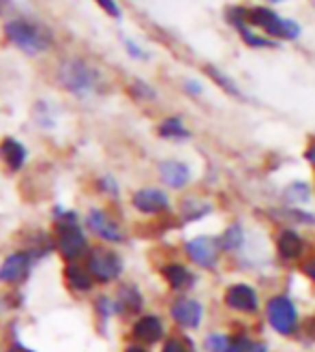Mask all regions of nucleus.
I'll list each match as a JSON object with an SVG mask.
<instances>
[{"label": "nucleus", "instance_id": "obj_1", "mask_svg": "<svg viewBox=\"0 0 315 352\" xmlns=\"http://www.w3.org/2000/svg\"><path fill=\"white\" fill-rule=\"evenodd\" d=\"M56 248L60 256L69 262H75L80 256L89 252V241L86 234L82 232V228L78 226V217L71 210H62L56 208Z\"/></svg>", "mask_w": 315, "mask_h": 352}, {"label": "nucleus", "instance_id": "obj_2", "mask_svg": "<svg viewBox=\"0 0 315 352\" xmlns=\"http://www.w3.org/2000/svg\"><path fill=\"white\" fill-rule=\"evenodd\" d=\"M56 80L65 91L73 93L78 97L91 95L99 86V74L91 65H86L80 58H69V60L60 63L58 72H56Z\"/></svg>", "mask_w": 315, "mask_h": 352}, {"label": "nucleus", "instance_id": "obj_3", "mask_svg": "<svg viewBox=\"0 0 315 352\" xmlns=\"http://www.w3.org/2000/svg\"><path fill=\"white\" fill-rule=\"evenodd\" d=\"M266 322L279 336L290 338L299 331L301 311L288 294H272L266 301Z\"/></svg>", "mask_w": 315, "mask_h": 352}, {"label": "nucleus", "instance_id": "obj_4", "mask_svg": "<svg viewBox=\"0 0 315 352\" xmlns=\"http://www.w3.org/2000/svg\"><path fill=\"white\" fill-rule=\"evenodd\" d=\"M242 20H247L249 24L266 30L270 37L277 39H296L301 34V26L292 22V20H283L279 17L275 11L266 9V7H253V9H242Z\"/></svg>", "mask_w": 315, "mask_h": 352}, {"label": "nucleus", "instance_id": "obj_5", "mask_svg": "<svg viewBox=\"0 0 315 352\" xmlns=\"http://www.w3.org/2000/svg\"><path fill=\"white\" fill-rule=\"evenodd\" d=\"M5 34H7V39L13 45H17L22 52H26V54H30V56L41 54V52H45L49 47L47 34L41 28L30 24L28 20H20V17L5 24Z\"/></svg>", "mask_w": 315, "mask_h": 352}, {"label": "nucleus", "instance_id": "obj_6", "mask_svg": "<svg viewBox=\"0 0 315 352\" xmlns=\"http://www.w3.org/2000/svg\"><path fill=\"white\" fill-rule=\"evenodd\" d=\"M86 269L99 284H110L122 275V260L116 252L110 250H91L86 258Z\"/></svg>", "mask_w": 315, "mask_h": 352}, {"label": "nucleus", "instance_id": "obj_7", "mask_svg": "<svg viewBox=\"0 0 315 352\" xmlns=\"http://www.w3.org/2000/svg\"><path fill=\"white\" fill-rule=\"evenodd\" d=\"M185 254L187 258L198 264L200 269H215L219 264L221 256V245L215 236H196L185 243Z\"/></svg>", "mask_w": 315, "mask_h": 352}, {"label": "nucleus", "instance_id": "obj_8", "mask_svg": "<svg viewBox=\"0 0 315 352\" xmlns=\"http://www.w3.org/2000/svg\"><path fill=\"white\" fill-rule=\"evenodd\" d=\"M170 316L178 327H183L187 331H196L204 322V305L198 301V298L180 296L170 305Z\"/></svg>", "mask_w": 315, "mask_h": 352}, {"label": "nucleus", "instance_id": "obj_9", "mask_svg": "<svg viewBox=\"0 0 315 352\" xmlns=\"http://www.w3.org/2000/svg\"><path fill=\"white\" fill-rule=\"evenodd\" d=\"M131 204L144 215H159L170 210V196L159 187H142L131 196Z\"/></svg>", "mask_w": 315, "mask_h": 352}, {"label": "nucleus", "instance_id": "obj_10", "mask_svg": "<svg viewBox=\"0 0 315 352\" xmlns=\"http://www.w3.org/2000/svg\"><path fill=\"white\" fill-rule=\"evenodd\" d=\"M223 303L240 314H255L259 309V294L249 284H232L223 292Z\"/></svg>", "mask_w": 315, "mask_h": 352}, {"label": "nucleus", "instance_id": "obj_11", "mask_svg": "<svg viewBox=\"0 0 315 352\" xmlns=\"http://www.w3.org/2000/svg\"><path fill=\"white\" fill-rule=\"evenodd\" d=\"M86 226H89V230L99 236L101 241L105 243H122L125 241V232H122V228L118 221H114L105 210H99V208H93L89 215H86Z\"/></svg>", "mask_w": 315, "mask_h": 352}, {"label": "nucleus", "instance_id": "obj_12", "mask_svg": "<svg viewBox=\"0 0 315 352\" xmlns=\"http://www.w3.org/2000/svg\"><path fill=\"white\" fill-rule=\"evenodd\" d=\"M277 254L283 262H296L301 260L307 252V243L305 239L301 236L299 230H294V228H281L277 234Z\"/></svg>", "mask_w": 315, "mask_h": 352}, {"label": "nucleus", "instance_id": "obj_13", "mask_svg": "<svg viewBox=\"0 0 315 352\" xmlns=\"http://www.w3.org/2000/svg\"><path fill=\"white\" fill-rule=\"evenodd\" d=\"M30 254L26 252H15L7 256L3 264H0V281H5V284H20L30 271Z\"/></svg>", "mask_w": 315, "mask_h": 352}, {"label": "nucleus", "instance_id": "obj_14", "mask_svg": "<svg viewBox=\"0 0 315 352\" xmlns=\"http://www.w3.org/2000/svg\"><path fill=\"white\" fill-rule=\"evenodd\" d=\"M133 338L142 344H156L159 340H163L165 336V327L163 320L159 318L156 314H146V316H139L133 324Z\"/></svg>", "mask_w": 315, "mask_h": 352}, {"label": "nucleus", "instance_id": "obj_15", "mask_svg": "<svg viewBox=\"0 0 315 352\" xmlns=\"http://www.w3.org/2000/svg\"><path fill=\"white\" fill-rule=\"evenodd\" d=\"M144 307V294L139 292L135 284H125L118 288L114 298V314L118 316H135Z\"/></svg>", "mask_w": 315, "mask_h": 352}, {"label": "nucleus", "instance_id": "obj_16", "mask_svg": "<svg viewBox=\"0 0 315 352\" xmlns=\"http://www.w3.org/2000/svg\"><path fill=\"white\" fill-rule=\"evenodd\" d=\"M159 176L170 189H185L191 183V168L176 160H165L159 164Z\"/></svg>", "mask_w": 315, "mask_h": 352}, {"label": "nucleus", "instance_id": "obj_17", "mask_svg": "<svg viewBox=\"0 0 315 352\" xmlns=\"http://www.w3.org/2000/svg\"><path fill=\"white\" fill-rule=\"evenodd\" d=\"M161 275L167 281V286L174 290H187L191 286H196V281H198L196 273L183 262H167L161 269Z\"/></svg>", "mask_w": 315, "mask_h": 352}, {"label": "nucleus", "instance_id": "obj_18", "mask_svg": "<svg viewBox=\"0 0 315 352\" xmlns=\"http://www.w3.org/2000/svg\"><path fill=\"white\" fill-rule=\"evenodd\" d=\"M0 157H3V162L7 164V168L11 172H17V170L24 168L28 153H26V148H24V144L20 142V140L5 138L3 144H0Z\"/></svg>", "mask_w": 315, "mask_h": 352}, {"label": "nucleus", "instance_id": "obj_19", "mask_svg": "<svg viewBox=\"0 0 315 352\" xmlns=\"http://www.w3.org/2000/svg\"><path fill=\"white\" fill-rule=\"evenodd\" d=\"M65 279H67V286L73 288L75 292H89L95 284V279L89 273V269L80 267V264H75V262L65 267Z\"/></svg>", "mask_w": 315, "mask_h": 352}, {"label": "nucleus", "instance_id": "obj_20", "mask_svg": "<svg viewBox=\"0 0 315 352\" xmlns=\"http://www.w3.org/2000/svg\"><path fill=\"white\" fill-rule=\"evenodd\" d=\"M210 210H213V204H210L208 200L198 198V196H189L180 204V215H183L185 223H191V221H198V219L206 217Z\"/></svg>", "mask_w": 315, "mask_h": 352}, {"label": "nucleus", "instance_id": "obj_21", "mask_svg": "<svg viewBox=\"0 0 315 352\" xmlns=\"http://www.w3.org/2000/svg\"><path fill=\"white\" fill-rule=\"evenodd\" d=\"M283 202L290 204L292 208H299L311 202V185L305 181H294L283 189Z\"/></svg>", "mask_w": 315, "mask_h": 352}, {"label": "nucleus", "instance_id": "obj_22", "mask_svg": "<svg viewBox=\"0 0 315 352\" xmlns=\"http://www.w3.org/2000/svg\"><path fill=\"white\" fill-rule=\"evenodd\" d=\"M242 243H244V228L242 223L234 221L230 223L223 230V234L219 236V245H221V252H227V254H232V252H238L242 248Z\"/></svg>", "mask_w": 315, "mask_h": 352}, {"label": "nucleus", "instance_id": "obj_23", "mask_svg": "<svg viewBox=\"0 0 315 352\" xmlns=\"http://www.w3.org/2000/svg\"><path fill=\"white\" fill-rule=\"evenodd\" d=\"M156 131H159V135L165 140H187V138H191V131L185 127L180 116H170V118L161 120V125Z\"/></svg>", "mask_w": 315, "mask_h": 352}, {"label": "nucleus", "instance_id": "obj_24", "mask_svg": "<svg viewBox=\"0 0 315 352\" xmlns=\"http://www.w3.org/2000/svg\"><path fill=\"white\" fill-rule=\"evenodd\" d=\"M227 352H268V346L264 342L251 340L249 336L240 333V336L230 338V348H227Z\"/></svg>", "mask_w": 315, "mask_h": 352}, {"label": "nucleus", "instance_id": "obj_25", "mask_svg": "<svg viewBox=\"0 0 315 352\" xmlns=\"http://www.w3.org/2000/svg\"><path fill=\"white\" fill-rule=\"evenodd\" d=\"M206 74H208L210 78H213V82H215L217 86H221L227 95L242 99V93H240V88L236 86V82H234L230 76H225V74L221 72V69H217L215 65H208V67H206Z\"/></svg>", "mask_w": 315, "mask_h": 352}, {"label": "nucleus", "instance_id": "obj_26", "mask_svg": "<svg viewBox=\"0 0 315 352\" xmlns=\"http://www.w3.org/2000/svg\"><path fill=\"white\" fill-rule=\"evenodd\" d=\"M230 338L232 336H225V333H208L204 338V350L206 352H227L230 348Z\"/></svg>", "mask_w": 315, "mask_h": 352}, {"label": "nucleus", "instance_id": "obj_27", "mask_svg": "<svg viewBox=\"0 0 315 352\" xmlns=\"http://www.w3.org/2000/svg\"><path fill=\"white\" fill-rule=\"evenodd\" d=\"M161 352H196V344L189 338H167Z\"/></svg>", "mask_w": 315, "mask_h": 352}, {"label": "nucleus", "instance_id": "obj_28", "mask_svg": "<svg viewBox=\"0 0 315 352\" xmlns=\"http://www.w3.org/2000/svg\"><path fill=\"white\" fill-rule=\"evenodd\" d=\"M129 93H131L135 99H142V101H150V99L156 97L154 88H150V86H148L146 82H142V80H135V82L131 84V88H129Z\"/></svg>", "mask_w": 315, "mask_h": 352}, {"label": "nucleus", "instance_id": "obj_29", "mask_svg": "<svg viewBox=\"0 0 315 352\" xmlns=\"http://www.w3.org/2000/svg\"><path fill=\"white\" fill-rule=\"evenodd\" d=\"M288 217L299 221V223H309V226H315V213H309V210H301V208H292V210H285Z\"/></svg>", "mask_w": 315, "mask_h": 352}, {"label": "nucleus", "instance_id": "obj_30", "mask_svg": "<svg viewBox=\"0 0 315 352\" xmlns=\"http://www.w3.org/2000/svg\"><path fill=\"white\" fill-rule=\"evenodd\" d=\"M97 185H99L101 191L110 193V196H118V183H116L114 176H101Z\"/></svg>", "mask_w": 315, "mask_h": 352}, {"label": "nucleus", "instance_id": "obj_31", "mask_svg": "<svg viewBox=\"0 0 315 352\" xmlns=\"http://www.w3.org/2000/svg\"><path fill=\"white\" fill-rule=\"evenodd\" d=\"M95 3L108 13L110 17H116V20H120V7L116 5V0H95Z\"/></svg>", "mask_w": 315, "mask_h": 352}, {"label": "nucleus", "instance_id": "obj_32", "mask_svg": "<svg viewBox=\"0 0 315 352\" xmlns=\"http://www.w3.org/2000/svg\"><path fill=\"white\" fill-rule=\"evenodd\" d=\"M125 45H127V52L133 56V58H146V52H142L139 50L131 39H125Z\"/></svg>", "mask_w": 315, "mask_h": 352}, {"label": "nucleus", "instance_id": "obj_33", "mask_svg": "<svg viewBox=\"0 0 315 352\" xmlns=\"http://www.w3.org/2000/svg\"><path fill=\"white\" fill-rule=\"evenodd\" d=\"M305 160L309 162V166L315 168V140H311V144L307 146V151H305Z\"/></svg>", "mask_w": 315, "mask_h": 352}, {"label": "nucleus", "instance_id": "obj_34", "mask_svg": "<svg viewBox=\"0 0 315 352\" xmlns=\"http://www.w3.org/2000/svg\"><path fill=\"white\" fill-rule=\"evenodd\" d=\"M303 271H305V275L313 281L315 284V258L313 260H309L307 264H303Z\"/></svg>", "mask_w": 315, "mask_h": 352}, {"label": "nucleus", "instance_id": "obj_35", "mask_svg": "<svg viewBox=\"0 0 315 352\" xmlns=\"http://www.w3.org/2000/svg\"><path fill=\"white\" fill-rule=\"evenodd\" d=\"M185 88H187L191 95H202V86L198 82H194V80H187L185 82Z\"/></svg>", "mask_w": 315, "mask_h": 352}, {"label": "nucleus", "instance_id": "obj_36", "mask_svg": "<svg viewBox=\"0 0 315 352\" xmlns=\"http://www.w3.org/2000/svg\"><path fill=\"white\" fill-rule=\"evenodd\" d=\"M9 352H34V350L28 348V346H24L22 342H13V344L9 346Z\"/></svg>", "mask_w": 315, "mask_h": 352}, {"label": "nucleus", "instance_id": "obj_37", "mask_svg": "<svg viewBox=\"0 0 315 352\" xmlns=\"http://www.w3.org/2000/svg\"><path fill=\"white\" fill-rule=\"evenodd\" d=\"M125 352H148V350L142 344H131V346L125 348Z\"/></svg>", "mask_w": 315, "mask_h": 352}, {"label": "nucleus", "instance_id": "obj_38", "mask_svg": "<svg viewBox=\"0 0 315 352\" xmlns=\"http://www.w3.org/2000/svg\"><path fill=\"white\" fill-rule=\"evenodd\" d=\"M272 3H281V0H272Z\"/></svg>", "mask_w": 315, "mask_h": 352}, {"label": "nucleus", "instance_id": "obj_39", "mask_svg": "<svg viewBox=\"0 0 315 352\" xmlns=\"http://www.w3.org/2000/svg\"><path fill=\"white\" fill-rule=\"evenodd\" d=\"M0 9H3V3H0Z\"/></svg>", "mask_w": 315, "mask_h": 352}]
</instances>
